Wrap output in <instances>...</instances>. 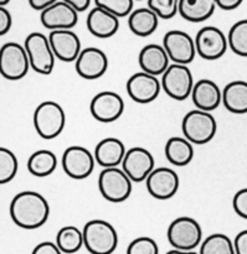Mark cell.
Returning <instances> with one entry per match:
<instances>
[{
    "label": "cell",
    "mask_w": 247,
    "mask_h": 254,
    "mask_svg": "<svg viewBox=\"0 0 247 254\" xmlns=\"http://www.w3.org/2000/svg\"><path fill=\"white\" fill-rule=\"evenodd\" d=\"M10 217L22 230H37L50 217V205L36 191H22L14 196L9 207Z\"/></svg>",
    "instance_id": "cell-1"
},
{
    "label": "cell",
    "mask_w": 247,
    "mask_h": 254,
    "mask_svg": "<svg viewBox=\"0 0 247 254\" xmlns=\"http://www.w3.org/2000/svg\"><path fill=\"white\" fill-rule=\"evenodd\" d=\"M32 122L40 138L51 140L64 131L66 126V113L57 102L45 101L35 108Z\"/></svg>",
    "instance_id": "cell-2"
},
{
    "label": "cell",
    "mask_w": 247,
    "mask_h": 254,
    "mask_svg": "<svg viewBox=\"0 0 247 254\" xmlns=\"http://www.w3.org/2000/svg\"><path fill=\"white\" fill-rule=\"evenodd\" d=\"M82 232L84 248L91 254H112L118 247V233L107 221H88Z\"/></svg>",
    "instance_id": "cell-3"
},
{
    "label": "cell",
    "mask_w": 247,
    "mask_h": 254,
    "mask_svg": "<svg viewBox=\"0 0 247 254\" xmlns=\"http://www.w3.org/2000/svg\"><path fill=\"white\" fill-rule=\"evenodd\" d=\"M184 138L195 145H204L214 139L218 131L216 119L210 112L194 109L188 112L181 122Z\"/></svg>",
    "instance_id": "cell-4"
},
{
    "label": "cell",
    "mask_w": 247,
    "mask_h": 254,
    "mask_svg": "<svg viewBox=\"0 0 247 254\" xmlns=\"http://www.w3.org/2000/svg\"><path fill=\"white\" fill-rule=\"evenodd\" d=\"M98 189L104 200L121 203L131 196L133 181L122 168H106L98 175Z\"/></svg>",
    "instance_id": "cell-5"
},
{
    "label": "cell",
    "mask_w": 247,
    "mask_h": 254,
    "mask_svg": "<svg viewBox=\"0 0 247 254\" xmlns=\"http://www.w3.org/2000/svg\"><path fill=\"white\" fill-rule=\"evenodd\" d=\"M166 238L174 250L194 251L203 243V230L193 217L181 216L169 225Z\"/></svg>",
    "instance_id": "cell-6"
},
{
    "label": "cell",
    "mask_w": 247,
    "mask_h": 254,
    "mask_svg": "<svg viewBox=\"0 0 247 254\" xmlns=\"http://www.w3.org/2000/svg\"><path fill=\"white\" fill-rule=\"evenodd\" d=\"M24 46L29 56L31 68L35 72L47 76L54 71L56 56L52 51L49 36L42 32H31L25 39Z\"/></svg>",
    "instance_id": "cell-7"
},
{
    "label": "cell",
    "mask_w": 247,
    "mask_h": 254,
    "mask_svg": "<svg viewBox=\"0 0 247 254\" xmlns=\"http://www.w3.org/2000/svg\"><path fill=\"white\" fill-rule=\"evenodd\" d=\"M31 68L25 46L17 42H7L0 50V72L7 81L24 78Z\"/></svg>",
    "instance_id": "cell-8"
},
{
    "label": "cell",
    "mask_w": 247,
    "mask_h": 254,
    "mask_svg": "<svg viewBox=\"0 0 247 254\" xmlns=\"http://www.w3.org/2000/svg\"><path fill=\"white\" fill-rule=\"evenodd\" d=\"M162 88L175 101H185L191 97L195 82L188 64H171L162 74Z\"/></svg>",
    "instance_id": "cell-9"
},
{
    "label": "cell",
    "mask_w": 247,
    "mask_h": 254,
    "mask_svg": "<svg viewBox=\"0 0 247 254\" xmlns=\"http://www.w3.org/2000/svg\"><path fill=\"white\" fill-rule=\"evenodd\" d=\"M62 169L69 178L74 180H84L89 178L96 166L94 154L84 146H69L62 154Z\"/></svg>",
    "instance_id": "cell-10"
},
{
    "label": "cell",
    "mask_w": 247,
    "mask_h": 254,
    "mask_svg": "<svg viewBox=\"0 0 247 254\" xmlns=\"http://www.w3.org/2000/svg\"><path fill=\"white\" fill-rule=\"evenodd\" d=\"M196 52L206 61H215L226 54L229 47L228 36L216 26H204L195 36Z\"/></svg>",
    "instance_id": "cell-11"
},
{
    "label": "cell",
    "mask_w": 247,
    "mask_h": 254,
    "mask_svg": "<svg viewBox=\"0 0 247 254\" xmlns=\"http://www.w3.org/2000/svg\"><path fill=\"white\" fill-rule=\"evenodd\" d=\"M163 46L173 64H189L198 55L195 39L181 30H170L163 37Z\"/></svg>",
    "instance_id": "cell-12"
},
{
    "label": "cell",
    "mask_w": 247,
    "mask_h": 254,
    "mask_svg": "<svg viewBox=\"0 0 247 254\" xmlns=\"http://www.w3.org/2000/svg\"><path fill=\"white\" fill-rule=\"evenodd\" d=\"M89 112L99 123H113L123 114L124 101L113 91L99 92L92 98Z\"/></svg>",
    "instance_id": "cell-13"
},
{
    "label": "cell",
    "mask_w": 247,
    "mask_h": 254,
    "mask_svg": "<svg viewBox=\"0 0 247 254\" xmlns=\"http://www.w3.org/2000/svg\"><path fill=\"white\" fill-rule=\"evenodd\" d=\"M180 180L175 170L170 168H156L147 178L146 186L149 195L156 200L165 201L178 192Z\"/></svg>",
    "instance_id": "cell-14"
},
{
    "label": "cell",
    "mask_w": 247,
    "mask_h": 254,
    "mask_svg": "<svg viewBox=\"0 0 247 254\" xmlns=\"http://www.w3.org/2000/svg\"><path fill=\"white\" fill-rule=\"evenodd\" d=\"M126 87L127 93L132 101L139 104H148L158 98L162 82L157 76L141 71L129 77Z\"/></svg>",
    "instance_id": "cell-15"
},
{
    "label": "cell",
    "mask_w": 247,
    "mask_h": 254,
    "mask_svg": "<svg viewBox=\"0 0 247 254\" xmlns=\"http://www.w3.org/2000/svg\"><path fill=\"white\" fill-rule=\"evenodd\" d=\"M122 169L131 178L133 183L146 181L156 169L154 156L149 150L142 146H133L127 150L124 160L122 163Z\"/></svg>",
    "instance_id": "cell-16"
},
{
    "label": "cell",
    "mask_w": 247,
    "mask_h": 254,
    "mask_svg": "<svg viewBox=\"0 0 247 254\" xmlns=\"http://www.w3.org/2000/svg\"><path fill=\"white\" fill-rule=\"evenodd\" d=\"M75 68L77 74L83 79H98L108 69V57L101 49L86 47L82 49L81 54L75 61Z\"/></svg>",
    "instance_id": "cell-17"
},
{
    "label": "cell",
    "mask_w": 247,
    "mask_h": 254,
    "mask_svg": "<svg viewBox=\"0 0 247 254\" xmlns=\"http://www.w3.org/2000/svg\"><path fill=\"white\" fill-rule=\"evenodd\" d=\"M41 24L50 31L54 30H72L79 22V11L64 0H59L40 14Z\"/></svg>",
    "instance_id": "cell-18"
},
{
    "label": "cell",
    "mask_w": 247,
    "mask_h": 254,
    "mask_svg": "<svg viewBox=\"0 0 247 254\" xmlns=\"http://www.w3.org/2000/svg\"><path fill=\"white\" fill-rule=\"evenodd\" d=\"M49 40L55 56L62 62H75L82 51L81 40L72 30L50 31Z\"/></svg>",
    "instance_id": "cell-19"
},
{
    "label": "cell",
    "mask_w": 247,
    "mask_h": 254,
    "mask_svg": "<svg viewBox=\"0 0 247 254\" xmlns=\"http://www.w3.org/2000/svg\"><path fill=\"white\" fill-rule=\"evenodd\" d=\"M86 25L88 31L98 39H109L119 29V17L103 7L94 6L87 15Z\"/></svg>",
    "instance_id": "cell-20"
},
{
    "label": "cell",
    "mask_w": 247,
    "mask_h": 254,
    "mask_svg": "<svg viewBox=\"0 0 247 254\" xmlns=\"http://www.w3.org/2000/svg\"><path fill=\"white\" fill-rule=\"evenodd\" d=\"M191 99L196 109L213 112L223 103V91L218 83L211 79H199L191 92Z\"/></svg>",
    "instance_id": "cell-21"
},
{
    "label": "cell",
    "mask_w": 247,
    "mask_h": 254,
    "mask_svg": "<svg viewBox=\"0 0 247 254\" xmlns=\"http://www.w3.org/2000/svg\"><path fill=\"white\" fill-rule=\"evenodd\" d=\"M93 154L97 165L101 168H118L123 163L127 148L121 139L108 136L98 141Z\"/></svg>",
    "instance_id": "cell-22"
},
{
    "label": "cell",
    "mask_w": 247,
    "mask_h": 254,
    "mask_svg": "<svg viewBox=\"0 0 247 254\" xmlns=\"http://www.w3.org/2000/svg\"><path fill=\"white\" fill-rule=\"evenodd\" d=\"M170 59L164 46L157 44L146 45L141 50L138 56V64L142 71L153 76H162L170 66Z\"/></svg>",
    "instance_id": "cell-23"
},
{
    "label": "cell",
    "mask_w": 247,
    "mask_h": 254,
    "mask_svg": "<svg viewBox=\"0 0 247 254\" xmlns=\"http://www.w3.org/2000/svg\"><path fill=\"white\" fill-rule=\"evenodd\" d=\"M159 19L161 17L152 9L138 7L134 9L128 16L129 30L139 37H148L156 32L158 29Z\"/></svg>",
    "instance_id": "cell-24"
},
{
    "label": "cell",
    "mask_w": 247,
    "mask_h": 254,
    "mask_svg": "<svg viewBox=\"0 0 247 254\" xmlns=\"http://www.w3.org/2000/svg\"><path fill=\"white\" fill-rule=\"evenodd\" d=\"M194 144L186 138L181 136H171L166 140L164 154L171 165L183 168L189 165L194 159Z\"/></svg>",
    "instance_id": "cell-25"
},
{
    "label": "cell",
    "mask_w": 247,
    "mask_h": 254,
    "mask_svg": "<svg viewBox=\"0 0 247 254\" xmlns=\"http://www.w3.org/2000/svg\"><path fill=\"white\" fill-rule=\"evenodd\" d=\"M223 104L234 114L247 113V82L233 81L223 89Z\"/></svg>",
    "instance_id": "cell-26"
},
{
    "label": "cell",
    "mask_w": 247,
    "mask_h": 254,
    "mask_svg": "<svg viewBox=\"0 0 247 254\" xmlns=\"http://www.w3.org/2000/svg\"><path fill=\"white\" fill-rule=\"evenodd\" d=\"M216 0H179V15L190 22H203L215 12Z\"/></svg>",
    "instance_id": "cell-27"
},
{
    "label": "cell",
    "mask_w": 247,
    "mask_h": 254,
    "mask_svg": "<svg viewBox=\"0 0 247 254\" xmlns=\"http://www.w3.org/2000/svg\"><path fill=\"white\" fill-rule=\"evenodd\" d=\"M57 168V156L47 149H40L27 159V170L36 178H47Z\"/></svg>",
    "instance_id": "cell-28"
},
{
    "label": "cell",
    "mask_w": 247,
    "mask_h": 254,
    "mask_svg": "<svg viewBox=\"0 0 247 254\" xmlns=\"http://www.w3.org/2000/svg\"><path fill=\"white\" fill-rule=\"evenodd\" d=\"M55 243L62 253L74 254L84 246L83 232L75 226H65L57 232Z\"/></svg>",
    "instance_id": "cell-29"
},
{
    "label": "cell",
    "mask_w": 247,
    "mask_h": 254,
    "mask_svg": "<svg viewBox=\"0 0 247 254\" xmlns=\"http://www.w3.org/2000/svg\"><path fill=\"white\" fill-rule=\"evenodd\" d=\"M199 254H236L234 241L224 233L208 236L200 245Z\"/></svg>",
    "instance_id": "cell-30"
},
{
    "label": "cell",
    "mask_w": 247,
    "mask_h": 254,
    "mask_svg": "<svg viewBox=\"0 0 247 254\" xmlns=\"http://www.w3.org/2000/svg\"><path fill=\"white\" fill-rule=\"evenodd\" d=\"M229 47L238 56L247 57V19L236 21L228 35Z\"/></svg>",
    "instance_id": "cell-31"
},
{
    "label": "cell",
    "mask_w": 247,
    "mask_h": 254,
    "mask_svg": "<svg viewBox=\"0 0 247 254\" xmlns=\"http://www.w3.org/2000/svg\"><path fill=\"white\" fill-rule=\"evenodd\" d=\"M19 169V161H17L16 155L12 153L10 149L0 148V184L10 183L14 180Z\"/></svg>",
    "instance_id": "cell-32"
},
{
    "label": "cell",
    "mask_w": 247,
    "mask_h": 254,
    "mask_svg": "<svg viewBox=\"0 0 247 254\" xmlns=\"http://www.w3.org/2000/svg\"><path fill=\"white\" fill-rule=\"evenodd\" d=\"M136 0H94L96 6L103 7L118 17L129 16Z\"/></svg>",
    "instance_id": "cell-33"
},
{
    "label": "cell",
    "mask_w": 247,
    "mask_h": 254,
    "mask_svg": "<svg viewBox=\"0 0 247 254\" xmlns=\"http://www.w3.org/2000/svg\"><path fill=\"white\" fill-rule=\"evenodd\" d=\"M148 7L161 19L169 20L179 14V0H148Z\"/></svg>",
    "instance_id": "cell-34"
},
{
    "label": "cell",
    "mask_w": 247,
    "mask_h": 254,
    "mask_svg": "<svg viewBox=\"0 0 247 254\" xmlns=\"http://www.w3.org/2000/svg\"><path fill=\"white\" fill-rule=\"evenodd\" d=\"M127 254H159V247L151 237H138L129 243Z\"/></svg>",
    "instance_id": "cell-35"
},
{
    "label": "cell",
    "mask_w": 247,
    "mask_h": 254,
    "mask_svg": "<svg viewBox=\"0 0 247 254\" xmlns=\"http://www.w3.org/2000/svg\"><path fill=\"white\" fill-rule=\"evenodd\" d=\"M233 207L239 217L247 220V188L241 189L233 198Z\"/></svg>",
    "instance_id": "cell-36"
},
{
    "label": "cell",
    "mask_w": 247,
    "mask_h": 254,
    "mask_svg": "<svg viewBox=\"0 0 247 254\" xmlns=\"http://www.w3.org/2000/svg\"><path fill=\"white\" fill-rule=\"evenodd\" d=\"M12 26V17L9 10L5 6H0V35L4 36L10 31Z\"/></svg>",
    "instance_id": "cell-37"
},
{
    "label": "cell",
    "mask_w": 247,
    "mask_h": 254,
    "mask_svg": "<svg viewBox=\"0 0 247 254\" xmlns=\"http://www.w3.org/2000/svg\"><path fill=\"white\" fill-rule=\"evenodd\" d=\"M31 254H64L61 252L56 243L54 242H41L32 250Z\"/></svg>",
    "instance_id": "cell-38"
},
{
    "label": "cell",
    "mask_w": 247,
    "mask_h": 254,
    "mask_svg": "<svg viewBox=\"0 0 247 254\" xmlns=\"http://www.w3.org/2000/svg\"><path fill=\"white\" fill-rule=\"evenodd\" d=\"M236 254H247V230L241 231L234 240Z\"/></svg>",
    "instance_id": "cell-39"
},
{
    "label": "cell",
    "mask_w": 247,
    "mask_h": 254,
    "mask_svg": "<svg viewBox=\"0 0 247 254\" xmlns=\"http://www.w3.org/2000/svg\"><path fill=\"white\" fill-rule=\"evenodd\" d=\"M244 0H216V4L218 7L220 9L226 10V11H230V10H235L243 4Z\"/></svg>",
    "instance_id": "cell-40"
},
{
    "label": "cell",
    "mask_w": 247,
    "mask_h": 254,
    "mask_svg": "<svg viewBox=\"0 0 247 254\" xmlns=\"http://www.w3.org/2000/svg\"><path fill=\"white\" fill-rule=\"evenodd\" d=\"M56 1H59V0H29V4L34 10L42 11V10L51 6V5L55 4Z\"/></svg>",
    "instance_id": "cell-41"
},
{
    "label": "cell",
    "mask_w": 247,
    "mask_h": 254,
    "mask_svg": "<svg viewBox=\"0 0 247 254\" xmlns=\"http://www.w3.org/2000/svg\"><path fill=\"white\" fill-rule=\"evenodd\" d=\"M64 1L71 5L72 7H75L79 12H82L88 9L89 4H91V0H64Z\"/></svg>",
    "instance_id": "cell-42"
},
{
    "label": "cell",
    "mask_w": 247,
    "mask_h": 254,
    "mask_svg": "<svg viewBox=\"0 0 247 254\" xmlns=\"http://www.w3.org/2000/svg\"><path fill=\"white\" fill-rule=\"evenodd\" d=\"M165 254H199L194 251H180V250H171L169 252H166Z\"/></svg>",
    "instance_id": "cell-43"
},
{
    "label": "cell",
    "mask_w": 247,
    "mask_h": 254,
    "mask_svg": "<svg viewBox=\"0 0 247 254\" xmlns=\"http://www.w3.org/2000/svg\"><path fill=\"white\" fill-rule=\"evenodd\" d=\"M10 2V0H0V6H5Z\"/></svg>",
    "instance_id": "cell-44"
},
{
    "label": "cell",
    "mask_w": 247,
    "mask_h": 254,
    "mask_svg": "<svg viewBox=\"0 0 247 254\" xmlns=\"http://www.w3.org/2000/svg\"><path fill=\"white\" fill-rule=\"evenodd\" d=\"M138 1H141V0H138Z\"/></svg>",
    "instance_id": "cell-45"
}]
</instances>
